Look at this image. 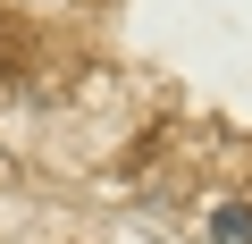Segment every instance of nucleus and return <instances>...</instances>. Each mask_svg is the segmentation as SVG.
<instances>
[{
  "label": "nucleus",
  "mask_w": 252,
  "mask_h": 244,
  "mask_svg": "<svg viewBox=\"0 0 252 244\" xmlns=\"http://www.w3.org/2000/svg\"><path fill=\"white\" fill-rule=\"evenodd\" d=\"M210 244H252V202H219L210 210Z\"/></svg>",
  "instance_id": "f257e3e1"
}]
</instances>
